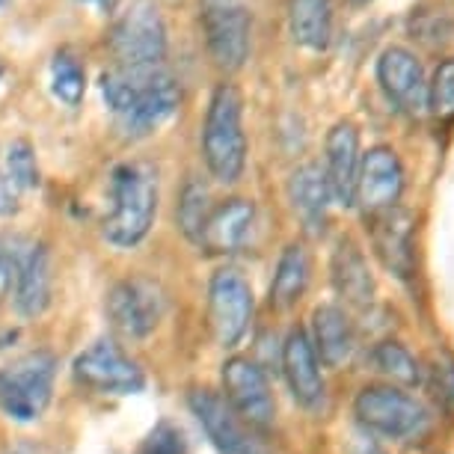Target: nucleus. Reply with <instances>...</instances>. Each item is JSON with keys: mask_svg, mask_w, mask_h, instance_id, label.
Instances as JSON below:
<instances>
[{"mask_svg": "<svg viewBox=\"0 0 454 454\" xmlns=\"http://www.w3.org/2000/svg\"><path fill=\"white\" fill-rule=\"evenodd\" d=\"M427 110L440 122L454 119V59H445L434 72V81L427 83Z\"/></svg>", "mask_w": 454, "mask_h": 454, "instance_id": "cd10ccee", "label": "nucleus"}, {"mask_svg": "<svg viewBox=\"0 0 454 454\" xmlns=\"http://www.w3.org/2000/svg\"><path fill=\"white\" fill-rule=\"evenodd\" d=\"M6 169H10V178L19 191H30V187L39 184V167H36V155H33L27 140H15L10 145V155H6Z\"/></svg>", "mask_w": 454, "mask_h": 454, "instance_id": "c85d7f7f", "label": "nucleus"}, {"mask_svg": "<svg viewBox=\"0 0 454 454\" xmlns=\"http://www.w3.org/2000/svg\"><path fill=\"white\" fill-rule=\"evenodd\" d=\"M51 288H54V273H51V255L45 244L21 241L19 250V279H15V309L24 318H36L48 309Z\"/></svg>", "mask_w": 454, "mask_h": 454, "instance_id": "f3484780", "label": "nucleus"}, {"mask_svg": "<svg viewBox=\"0 0 454 454\" xmlns=\"http://www.w3.org/2000/svg\"><path fill=\"white\" fill-rule=\"evenodd\" d=\"M72 372L81 387L101 392V395H134V392H143L145 387L143 368L134 359H128L116 341L110 339H101L83 350L74 359Z\"/></svg>", "mask_w": 454, "mask_h": 454, "instance_id": "9d476101", "label": "nucleus"}, {"mask_svg": "<svg viewBox=\"0 0 454 454\" xmlns=\"http://www.w3.org/2000/svg\"><path fill=\"white\" fill-rule=\"evenodd\" d=\"M6 454H39V451L30 449V445H19V449H12V451H6Z\"/></svg>", "mask_w": 454, "mask_h": 454, "instance_id": "f704fd0d", "label": "nucleus"}, {"mask_svg": "<svg viewBox=\"0 0 454 454\" xmlns=\"http://www.w3.org/2000/svg\"><path fill=\"white\" fill-rule=\"evenodd\" d=\"M110 51L116 66H152L167 57V27L152 4H134L110 30Z\"/></svg>", "mask_w": 454, "mask_h": 454, "instance_id": "423d86ee", "label": "nucleus"}, {"mask_svg": "<svg viewBox=\"0 0 454 454\" xmlns=\"http://www.w3.org/2000/svg\"><path fill=\"white\" fill-rule=\"evenodd\" d=\"M193 416L200 419L202 431L208 434L211 445L220 454H268L262 440L255 436L241 416L229 407V401H223L217 392L211 389H193L187 395Z\"/></svg>", "mask_w": 454, "mask_h": 454, "instance_id": "9b49d317", "label": "nucleus"}, {"mask_svg": "<svg viewBox=\"0 0 454 454\" xmlns=\"http://www.w3.org/2000/svg\"><path fill=\"white\" fill-rule=\"evenodd\" d=\"M202 155L208 173L223 184H235L247 167L244 96L235 83H220L208 101L202 128Z\"/></svg>", "mask_w": 454, "mask_h": 454, "instance_id": "f03ea898", "label": "nucleus"}, {"mask_svg": "<svg viewBox=\"0 0 454 454\" xmlns=\"http://www.w3.org/2000/svg\"><path fill=\"white\" fill-rule=\"evenodd\" d=\"M253 288L241 273L223 268L211 277L208 286V324L223 348H235L247 336L253 321Z\"/></svg>", "mask_w": 454, "mask_h": 454, "instance_id": "6e6552de", "label": "nucleus"}, {"mask_svg": "<svg viewBox=\"0 0 454 454\" xmlns=\"http://www.w3.org/2000/svg\"><path fill=\"white\" fill-rule=\"evenodd\" d=\"M288 27L297 45L324 51L333 36V6L330 0H291Z\"/></svg>", "mask_w": 454, "mask_h": 454, "instance_id": "5701e85b", "label": "nucleus"}, {"mask_svg": "<svg viewBox=\"0 0 454 454\" xmlns=\"http://www.w3.org/2000/svg\"><path fill=\"white\" fill-rule=\"evenodd\" d=\"M309 255L300 244H288L282 250L277 270H273V282H270V306L277 309H291L300 297H303L306 286H309Z\"/></svg>", "mask_w": 454, "mask_h": 454, "instance_id": "b1692460", "label": "nucleus"}, {"mask_svg": "<svg viewBox=\"0 0 454 454\" xmlns=\"http://www.w3.org/2000/svg\"><path fill=\"white\" fill-rule=\"evenodd\" d=\"M401 191H404V169H401L395 152L389 145L368 149L363 164H359L354 205H359L365 214L392 208V205H398Z\"/></svg>", "mask_w": 454, "mask_h": 454, "instance_id": "ddd939ff", "label": "nucleus"}, {"mask_svg": "<svg viewBox=\"0 0 454 454\" xmlns=\"http://www.w3.org/2000/svg\"><path fill=\"white\" fill-rule=\"evenodd\" d=\"M57 359L48 350L15 359L0 368V410L15 422H36L51 404Z\"/></svg>", "mask_w": 454, "mask_h": 454, "instance_id": "20e7f679", "label": "nucleus"}, {"mask_svg": "<svg viewBox=\"0 0 454 454\" xmlns=\"http://www.w3.org/2000/svg\"><path fill=\"white\" fill-rule=\"evenodd\" d=\"M202 27L211 59L223 72H238L250 54V12L241 0H202Z\"/></svg>", "mask_w": 454, "mask_h": 454, "instance_id": "1a4fd4ad", "label": "nucleus"}, {"mask_svg": "<svg viewBox=\"0 0 454 454\" xmlns=\"http://www.w3.org/2000/svg\"><path fill=\"white\" fill-rule=\"evenodd\" d=\"M377 81H380L387 98L401 114L422 116L427 110V81L422 63L416 59L413 51L407 48L383 51L380 63H377Z\"/></svg>", "mask_w": 454, "mask_h": 454, "instance_id": "4468645a", "label": "nucleus"}, {"mask_svg": "<svg viewBox=\"0 0 454 454\" xmlns=\"http://www.w3.org/2000/svg\"><path fill=\"white\" fill-rule=\"evenodd\" d=\"M0 4H4V0H0Z\"/></svg>", "mask_w": 454, "mask_h": 454, "instance_id": "4c0bfd02", "label": "nucleus"}, {"mask_svg": "<svg viewBox=\"0 0 454 454\" xmlns=\"http://www.w3.org/2000/svg\"><path fill=\"white\" fill-rule=\"evenodd\" d=\"M101 96L128 137H149L178 110V83L160 63L116 66L101 74Z\"/></svg>", "mask_w": 454, "mask_h": 454, "instance_id": "f257e3e1", "label": "nucleus"}, {"mask_svg": "<svg viewBox=\"0 0 454 454\" xmlns=\"http://www.w3.org/2000/svg\"><path fill=\"white\" fill-rule=\"evenodd\" d=\"M348 454H387L380 449V442L374 440L372 431H354L348 436Z\"/></svg>", "mask_w": 454, "mask_h": 454, "instance_id": "473e14b6", "label": "nucleus"}, {"mask_svg": "<svg viewBox=\"0 0 454 454\" xmlns=\"http://www.w3.org/2000/svg\"><path fill=\"white\" fill-rule=\"evenodd\" d=\"M51 83H54V96L66 101L68 107H78L87 90V74H83L81 63L72 54H57L54 66H51Z\"/></svg>", "mask_w": 454, "mask_h": 454, "instance_id": "a878e982", "label": "nucleus"}, {"mask_svg": "<svg viewBox=\"0 0 454 454\" xmlns=\"http://www.w3.org/2000/svg\"><path fill=\"white\" fill-rule=\"evenodd\" d=\"M223 392H226L229 407L253 427H270L277 416V401H273L268 377L253 359L232 356L223 363Z\"/></svg>", "mask_w": 454, "mask_h": 454, "instance_id": "f8f14e48", "label": "nucleus"}, {"mask_svg": "<svg viewBox=\"0 0 454 454\" xmlns=\"http://www.w3.org/2000/svg\"><path fill=\"white\" fill-rule=\"evenodd\" d=\"M431 380L436 389V398L442 401L445 413L454 419V356L445 350H436L431 363Z\"/></svg>", "mask_w": 454, "mask_h": 454, "instance_id": "7c9ffc66", "label": "nucleus"}, {"mask_svg": "<svg viewBox=\"0 0 454 454\" xmlns=\"http://www.w3.org/2000/svg\"><path fill=\"white\" fill-rule=\"evenodd\" d=\"M211 205H208V191L200 182H187L182 191V202H178V226L182 232L196 244L200 241V232L205 226V217H208Z\"/></svg>", "mask_w": 454, "mask_h": 454, "instance_id": "bb28decb", "label": "nucleus"}, {"mask_svg": "<svg viewBox=\"0 0 454 454\" xmlns=\"http://www.w3.org/2000/svg\"><path fill=\"white\" fill-rule=\"evenodd\" d=\"M137 454H187V440L182 427L173 422H158L143 440Z\"/></svg>", "mask_w": 454, "mask_h": 454, "instance_id": "c756f323", "label": "nucleus"}, {"mask_svg": "<svg viewBox=\"0 0 454 454\" xmlns=\"http://www.w3.org/2000/svg\"><path fill=\"white\" fill-rule=\"evenodd\" d=\"M312 345L324 365L339 368L356 348L354 324L339 306H318L312 315Z\"/></svg>", "mask_w": 454, "mask_h": 454, "instance_id": "412c9836", "label": "nucleus"}, {"mask_svg": "<svg viewBox=\"0 0 454 454\" xmlns=\"http://www.w3.org/2000/svg\"><path fill=\"white\" fill-rule=\"evenodd\" d=\"M359 134L350 122H336L327 134V184L333 200L350 208L356 193V176H359Z\"/></svg>", "mask_w": 454, "mask_h": 454, "instance_id": "a211bd4d", "label": "nucleus"}, {"mask_svg": "<svg viewBox=\"0 0 454 454\" xmlns=\"http://www.w3.org/2000/svg\"><path fill=\"white\" fill-rule=\"evenodd\" d=\"M288 200H291L294 214L303 220L306 232H312V235L324 232L333 193H330V184H327V173H324L318 164H303L291 173Z\"/></svg>", "mask_w": 454, "mask_h": 454, "instance_id": "aec40b11", "label": "nucleus"}, {"mask_svg": "<svg viewBox=\"0 0 454 454\" xmlns=\"http://www.w3.org/2000/svg\"><path fill=\"white\" fill-rule=\"evenodd\" d=\"M372 363L383 377H389V380H395V383H404V387L422 383V368H419L413 354H410L404 345H398V341H383V345H377L372 350Z\"/></svg>", "mask_w": 454, "mask_h": 454, "instance_id": "393cba45", "label": "nucleus"}, {"mask_svg": "<svg viewBox=\"0 0 454 454\" xmlns=\"http://www.w3.org/2000/svg\"><path fill=\"white\" fill-rule=\"evenodd\" d=\"M24 238H4L0 241V303L15 291L19 279V250Z\"/></svg>", "mask_w": 454, "mask_h": 454, "instance_id": "2f4dec72", "label": "nucleus"}, {"mask_svg": "<svg viewBox=\"0 0 454 454\" xmlns=\"http://www.w3.org/2000/svg\"><path fill=\"white\" fill-rule=\"evenodd\" d=\"M0 78H4V59H0Z\"/></svg>", "mask_w": 454, "mask_h": 454, "instance_id": "c9c22d12", "label": "nucleus"}, {"mask_svg": "<svg viewBox=\"0 0 454 454\" xmlns=\"http://www.w3.org/2000/svg\"><path fill=\"white\" fill-rule=\"evenodd\" d=\"M333 286L350 306H368L374 300V277L363 250L354 241H339L333 253Z\"/></svg>", "mask_w": 454, "mask_h": 454, "instance_id": "4be33fe9", "label": "nucleus"}, {"mask_svg": "<svg viewBox=\"0 0 454 454\" xmlns=\"http://www.w3.org/2000/svg\"><path fill=\"white\" fill-rule=\"evenodd\" d=\"M253 220H255V208L250 200H238V196L235 200H226L217 208L208 211L196 244L208 253H235L244 247L247 235L253 229Z\"/></svg>", "mask_w": 454, "mask_h": 454, "instance_id": "6ab92c4d", "label": "nucleus"}, {"mask_svg": "<svg viewBox=\"0 0 454 454\" xmlns=\"http://www.w3.org/2000/svg\"><path fill=\"white\" fill-rule=\"evenodd\" d=\"M365 217L368 226H372V244L377 259L395 277L407 279L413 273V217L398 205L365 214Z\"/></svg>", "mask_w": 454, "mask_h": 454, "instance_id": "2eb2a0df", "label": "nucleus"}, {"mask_svg": "<svg viewBox=\"0 0 454 454\" xmlns=\"http://www.w3.org/2000/svg\"><path fill=\"white\" fill-rule=\"evenodd\" d=\"M356 422L374 436L410 440L427 427V410L395 387H365L354 404Z\"/></svg>", "mask_w": 454, "mask_h": 454, "instance_id": "39448f33", "label": "nucleus"}, {"mask_svg": "<svg viewBox=\"0 0 454 454\" xmlns=\"http://www.w3.org/2000/svg\"><path fill=\"white\" fill-rule=\"evenodd\" d=\"M282 372L291 387V395L300 407L315 410L324 401V374L321 359L315 354L312 339L303 330H291L282 345Z\"/></svg>", "mask_w": 454, "mask_h": 454, "instance_id": "dca6fc26", "label": "nucleus"}, {"mask_svg": "<svg viewBox=\"0 0 454 454\" xmlns=\"http://www.w3.org/2000/svg\"><path fill=\"white\" fill-rule=\"evenodd\" d=\"M167 312V294L155 279L131 277L110 288L107 294V318L128 339H145L155 333Z\"/></svg>", "mask_w": 454, "mask_h": 454, "instance_id": "0eeeda50", "label": "nucleus"}, {"mask_svg": "<svg viewBox=\"0 0 454 454\" xmlns=\"http://www.w3.org/2000/svg\"><path fill=\"white\" fill-rule=\"evenodd\" d=\"M354 4H368V0H354Z\"/></svg>", "mask_w": 454, "mask_h": 454, "instance_id": "e433bc0d", "label": "nucleus"}, {"mask_svg": "<svg viewBox=\"0 0 454 454\" xmlns=\"http://www.w3.org/2000/svg\"><path fill=\"white\" fill-rule=\"evenodd\" d=\"M19 187L12 184L10 176H0V217H12L19 211Z\"/></svg>", "mask_w": 454, "mask_h": 454, "instance_id": "72a5a7b5", "label": "nucleus"}, {"mask_svg": "<svg viewBox=\"0 0 454 454\" xmlns=\"http://www.w3.org/2000/svg\"><path fill=\"white\" fill-rule=\"evenodd\" d=\"M110 191H114V208L105 217L101 232L114 247H137L149 235L158 214L155 169L149 164L116 167Z\"/></svg>", "mask_w": 454, "mask_h": 454, "instance_id": "7ed1b4c3", "label": "nucleus"}]
</instances>
